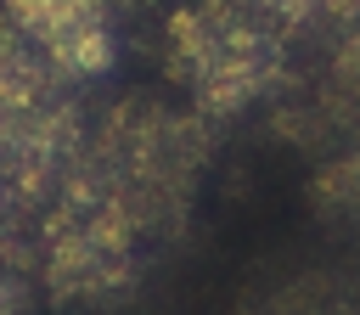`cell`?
<instances>
[{
	"instance_id": "2",
	"label": "cell",
	"mask_w": 360,
	"mask_h": 315,
	"mask_svg": "<svg viewBox=\"0 0 360 315\" xmlns=\"http://www.w3.org/2000/svg\"><path fill=\"white\" fill-rule=\"evenodd\" d=\"M6 17H11L39 51H51L56 39H68V34H79V28L118 22L101 0H6Z\"/></svg>"
},
{
	"instance_id": "4",
	"label": "cell",
	"mask_w": 360,
	"mask_h": 315,
	"mask_svg": "<svg viewBox=\"0 0 360 315\" xmlns=\"http://www.w3.org/2000/svg\"><path fill=\"white\" fill-rule=\"evenodd\" d=\"M101 6H107L112 17H135V11H146L152 0H101Z\"/></svg>"
},
{
	"instance_id": "1",
	"label": "cell",
	"mask_w": 360,
	"mask_h": 315,
	"mask_svg": "<svg viewBox=\"0 0 360 315\" xmlns=\"http://www.w3.org/2000/svg\"><path fill=\"white\" fill-rule=\"evenodd\" d=\"M169 68L197 96V112H248L287 73L281 22L259 0H191L169 17Z\"/></svg>"
},
{
	"instance_id": "3",
	"label": "cell",
	"mask_w": 360,
	"mask_h": 315,
	"mask_svg": "<svg viewBox=\"0 0 360 315\" xmlns=\"http://www.w3.org/2000/svg\"><path fill=\"white\" fill-rule=\"evenodd\" d=\"M315 191H321V202H332V208H360V146H354L343 163H332Z\"/></svg>"
}]
</instances>
